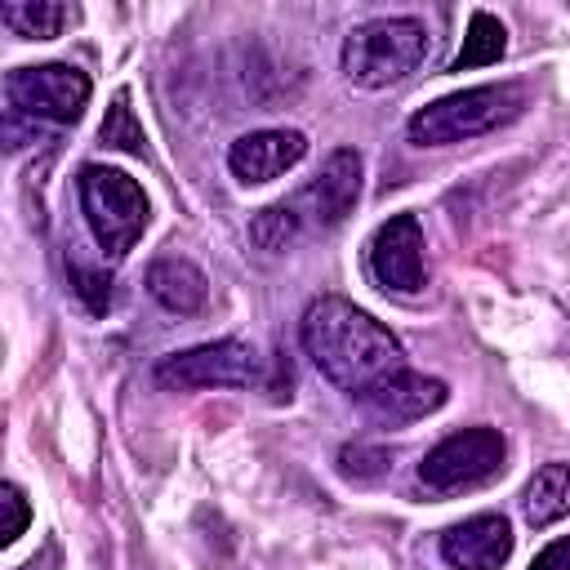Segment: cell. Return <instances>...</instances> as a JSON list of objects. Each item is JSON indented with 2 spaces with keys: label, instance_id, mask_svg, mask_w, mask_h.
I'll return each instance as SVG.
<instances>
[{
  "label": "cell",
  "instance_id": "ac0fdd59",
  "mask_svg": "<svg viewBox=\"0 0 570 570\" xmlns=\"http://www.w3.org/2000/svg\"><path fill=\"white\" fill-rule=\"evenodd\" d=\"M249 236H254V245L258 249H285L294 236H298V214H294V205H267V209H258L254 218H249Z\"/></svg>",
  "mask_w": 570,
  "mask_h": 570
},
{
  "label": "cell",
  "instance_id": "30bf717a",
  "mask_svg": "<svg viewBox=\"0 0 570 570\" xmlns=\"http://www.w3.org/2000/svg\"><path fill=\"white\" fill-rule=\"evenodd\" d=\"M356 196H361V156L352 147H338L325 156L321 174L298 191L294 214L307 209V218L316 227H338L356 209Z\"/></svg>",
  "mask_w": 570,
  "mask_h": 570
},
{
  "label": "cell",
  "instance_id": "ffe728a7",
  "mask_svg": "<svg viewBox=\"0 0 570 570\" xmlns=\"http://www.w3.org/2000/svg\"><path fill=\"white\" fill-rule=\"evenodd\" d=\"M71 285H76V294L89 303V312H102V307L111 303V281H107L102 272H89V267L71 263Z\"/></svg>",
  "mask_w": 570,
  "mask_h": 570
},
{
  "label": "cell",
  "instance_id": "9c48e42d",
  "mask_svg": "<svg viewBox=\"0 0 570 570\" xmlns=\"http://www.w3.org/2000/svg\"><path fill=\"white\" fill-rule=\"evenodd\" d=\"M445 396H450V387H445L441 379H428V374L401 365L396 374H387L383 383H374V387H370L365 396H356V401H361V410H365L374 423L401 428V423H414V419H428L432 410H441Z\"/></svg>",
  "mask_w": 570,
  "mask_h": 570
},
{
  "label": "cell",
  "instance_id": "8fae6325",
  "mask_svg": "<svg viewBox=\"0 0 570 570\" xmlns=\"http://www.w3.org/2000/svg\"><path fill=\"white\" fill-rule=\"evenodd\" d=\"M303 156H307V138L298 129H254V134H240L232 142L227 169L245 187H258V183L281 178L285 169H294Z\"/></svg>",
  "mask_w": 570,
  "mask_h": 570
},
{
  "label": "cell",
  "instance_id": "6da1fadb",
  "mask_svg": "<svg viewBox=\"0 0 570 570\" xmlns=\"http://www.w3.org/2000/svg\"><path fill=\"white\" fill-rule=\"evenodd\" d=\"M298 338L312 365L347 396H365L374 383L401 370V343L392 338V330L338 294L307 303Z\"/></svg>",
  "mask_w": 570,
  "mask_h": 570
},
{
  "label": "cell",
  "instance_id": "3957f363",
  "mask_svg": "<svg viewBox=\"0 0 570 570\" xmlns=\"http://www.w3.org/2000/svg\"><path fill=\"white\" fill-rule=\"evenodd\" d=\"M521 107H525L521 85H476V89H459V94H445L419 107L405 134L419 147H450V142H463V138H476V134H490L517 120Z\"/></svg>",
  "mask_w": 570,
  "mask_h": 570
},
{
  "label": "cell",
  "instance_id": "52a82bcc",
  "mask_svg": "<svg viewBox=\"0 0 570 570\" xmlns=\"http://www.w3.org/2000/svg\"><path fill=\"white\" fill-rule=\"evenodd\" d=\"M258 356L249 343L240 338H218V343H200L187 352H169L156 365V383L191 392V387H249L258 383Z\"/></svg>",
  "mask_w": 570,
  "mask_h": 570
},
{
  "label": "cell",
  "instance_id": "2e32d148",
  "mask_svg": "<svg viewBox=\"0 0 570 570\" xmlns=\"http://www.w3.org/2000/svg\"><path fill=\"white\" fill-rule=\"evenodd\" d=\"M503 49H508V31H503V22H499L494 13H485V9H476L472 22H468V36H463V49L454 53L450 67H454V71L490 67V62L503 58Z\"/></svg>",
  "mask_w": 570,
  "mask_h": 570
},
{
  "label": "cell",
  "instance_id": "ba28073f",
  "mask_svg": "<svg viewBox=\"0 0 570 570\" xmlns=\"http://www.w3.org/2000/svg\"><path fill=\"white\" fill-rule=\"evenodd\" d=\"M370 276L392 294H419L428 285L423 227L414 214H392L370 236Z\"/></svg>",
  "mask_w": 570,
  "mask_h": 570
},
{
  "label": "cell",
  "instance_id": "9a60e30c",
  "mask_svg": "<svg viewBox=\"0 0 570 570\" xmlns=\"http://www.w3.org/2000/svg\"><path fill=\"white\" fill-rule=\"evenodd\" d=\"M521 508H525V521L539 530V525H552L561 517H570V463H543L530 481H525V494H521Z\"/></svg>",
  "mask_w": 570,
  "mask_h": 570
},
{
  "label": "cell",
  "instance_id": "277c9868",
  "mask_svg": "<svg viewBox=\"0 0 570 570\" xmlns=\"http://www.w3.org/2000/svg\"><path fill=\"white\" fill-rule=\"evenodd\" d=\"M89 76L71 62H40V67H13L4 76V129H22L31 125V134H40L45 125L62 129L76 125L80 111L89 107Z\"/></svg>",
  "mask_w": 570,
  "mask_h": 570
},
{
  "label": "cell",
  "instance_id": "7c38bea8",
  "mask_svg": "<svg viewBox=\"0 0 570 570\" xmlns=\"http://www.w3.org/2000/svg\"><path fill=\"white\" fill-rule=\"evenodd\" d=\"M441 557L454 570H499L512 557V525L508 517L481 512L441 534Z\"/></svg>",
  "mask_w": 570,
  "mask_h": 570
},
{
  "label": "cell",
  "instance_id": "7a4b0ae2",
  "mask_svg": "<svg viewBox=\"0 0 570 570\" xmlns=\"http://www.w3.org/2000/svg\"><path fill=\"white\" fill-rule=\"evenodd\" d=\"M428 27L419 18H370L356 22L343 40V76L356 89H387L423 67Z\"/></svg>",
  "mask_w": 570,
  "mask_h": 570
},
{
  "label": "cell",
  "instance_id": "5bb4252c",
  "mask_svg": "<svg viewBox=\"0 0 570 570\" xmlns=\"http://www.w3.org/2000/svg\"><path fill=\"white\" fill-rule=\"evenodd\" d=\"M80 9L62 0H9L0 4V22L22 40H53L67 27H76Z\"/></svg>",
  "mask_w": 570,
  "mask_h": 570
},
{
  "label": "cell",
  "instance_id": "4fadbf2b",
  "mask_svg": "<svg viewBox=\"0 0 570 570\" xmlns=\"http://www.w3.org/2000/svg\"><path fill=\"white\" fill-rule=\"evenodd\" d=\"M147 289H151V298H156L160 307H169V312H178V316L200 312L205 298H209L205 272H200L196 263H187V258H156V263L147 267Z\"/></svg>",
  "mask_w": 570,
  "mask_h": 570
},
{
  "label": "cell",
  "instance_id": "d6986e66",
  "mask_svg": "<svg viewBox=\"0 0 570 570\" xmlns=\"http://www.w3.org/2000/svg\"><path fill=\"white\" fill-rule=\"evenodd\" d=\"M0 543L9 548V543H18V534L31 525V508H27V494L13 485V481H4L0 485Z\"/></svg>",
  "mask_w": 570,
  "mask_h": 570
},
{
  "label": "cell",
  "instance_id": "44dd1931",
  "mask_svg": "<svg viewBox=\"0 0 570 570\" xmlns=\"http://www.w3.org/2000/svg\"><path fill=\"white\" fill-rule=\"evenodd\" d=\"M383 463H387V454L383 450H370V445H347L343 454H338V468H343V476H379L383 472Z\"/></svg>",
  "mask_w": 570,
  "mask_h": 570
},
{
  "label": "cell",
  "instance_id": "7402d4cb",
  "mask_svg": "<svg viewBox=\"0 0 570 570\" xmlns=\"http://www.w3.org/2000/svg\"><path fill=\"white\" fill-rule=\"evenodd\" d=\"M530 570H570V534L557 539V543H548V548L530 561Z\"/></svg>",
  "mask_w": 570,
  "mask_h": 570
},
{
  "label": "cell",
  "instance_id": "e0dca14e",
  "mask_svg": "<svg viewBox=\"0 0 570 570\" xmlns=\"http://www.w3.org/2000/svg\"><path fill=\"white\" fill-rule=\"evenodd\" d=\"M98 138H102V147H116V151H134V156H142V151H147V134H142V125L134 120V107H129V98H125V94H116V98H111V107H107V120H102Z\"/></svg>",
  "mask_w": 570,
  "mask_h": 570
},
{
  "label": "cell",
  "instance_id": "5b68a950",
  "mask_svg": "<svg viewBox=\"0 0 570 570\" xmlns=\"http://www.w3.org/2000/svg\"><path fill=\"white\" fill-rule=\"evenodd\" d=\"M80 209H85V223L107 263H120L138 245V236L147 232V218H151L147 191L125 169H107V165L80 169Z\"/></svg>",
  "mask_w": 570,
  "mask_h": 570
},
{
  "label": "cell",
  "instance_id": "8992f818",
  "mask_svg": "<svg viewBox=\"0 0 570 570\" xmlns=\"http://www.w3.org/2000/svg\"><path fill=\"white\" fill-rule=\"evenodd\" d=\"M503 459H508V445L494 428H463V432H450L445 441H436L423 454L419 481L436 494L476 490V485H485L503 472Z\"/></svg>",
  "mask_w": 570,
  "mask_h": 570
}]
</instances>
